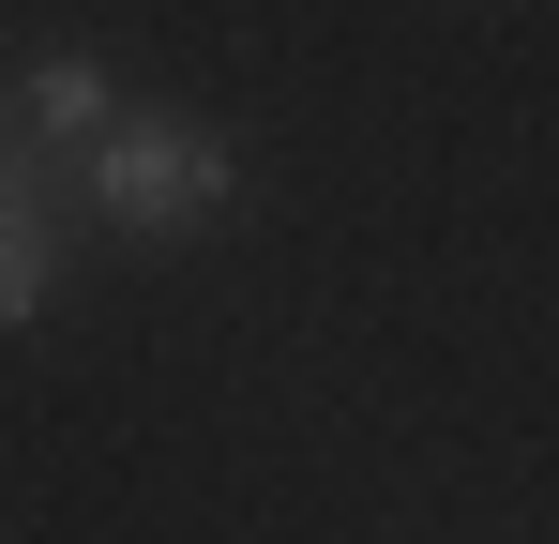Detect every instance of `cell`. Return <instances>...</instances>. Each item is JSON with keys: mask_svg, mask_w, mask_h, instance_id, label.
<instances>
[{"mask_svg": "<svg viewBox=\"0 0 559 544\" xmlns=\"http://www.w3.org/2000/svg\"><path fill=\"white\" fill-rule=\"evenodd\" d=\"M227 197H242V152L212 121H167V106H121L76 167V212L106 243H197V227H227Z\"/></svg>", "mask_w": 559, "mask_h": 544, "instance_id": "cell-1", "label": "cell"}, {"mask_svg": "<svg viewBox=\"0 0 559 544\" xmlns=\"http://www.w3.org/2000/svg\"><path fill=\"white\" fill-rule=\"evenodd\" d=\"M106 121H121V76H106L92 46H46V61L15 76V152H31V167H61V181H76Z\"/></svg>", "mask_w": 559, "mask_h": 544, "instance_id": "cell-2", "label": "cell"}, {"mask_svg": "<svg viewBox=\"0 0 559 544\" xmlns=\"http://www.w3.org/2000/svg\"><path fill=\"white\" fill-rule=\"evenodd\" d=\"M46 287H61V227L46 212H0V333L46 318Z\"/></svg>", "mask_w": 559, "mask_h": 544, "instance_id": "cell-3", "label": "cell"}, {"mask_svg": "<svg viewBox=\"0 0 559 544\" xmlns=\"http://www.w3.org/2000/svg\"><path fill=\"white\" fill-rule=\"evenodd\" d=\"M0 181H15V137H0Z\"/></svg>", "mask_w": 559, "mask_h": 544, "instance_id": "cell-4", "label": "cell"}]
</instances>
